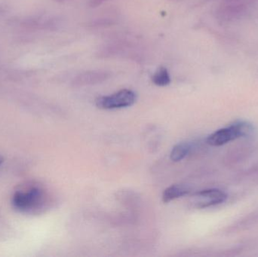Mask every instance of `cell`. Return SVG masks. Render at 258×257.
Returning <instances> with one entry per match:
<instances>
[{
    "label": "cell",
    "instance_id": "obj_1",
    "mask_svg": "<svg viewBox=\"0 0 258 257\" xmlns=\"http://www.w3.org/2000/svg\"><path fill=\"white\" fill-rule=\"evenodd\" d=\"M45 193L40 186L29 184L21 186L12 195V205L18 212L34 214L45 204Z\"/></svg>",
    "mask_w": 258,
    "mask_h": 257
},
{
    "label": "cell",
    "instance_id": "obj_2",
    "mask_svg": "<svg viewBox=\"0 0 258 257\" xmlns=\"http://www.w3.org/2000/svg\"><path fill=\"white\" fill-rule=\"evenodd\" d=\"M252 131V125L248 122H235L233 125L218 130L209 135L207 139V143L211 146H222L239 137L249 135Z\"/></svg>",
    "mask_w": 258,
    "mask_h": 257
},
{
    "label": "cell",
    "instance_id": "obj_3",
    "mask_svg": "<svg viewBox=\"0 0 258 257\" xmlns=\"http://www.w3.org/2000/svg\"><path fill=\"white\" fill-rule=\"evenodd\" d=\"M136 100L137 95L133 91L122 89L112 95L97 98L95 104L102 110H114L131 107Z\"/></svg>",
    "mask_w": 258,
    "mask_h": 257
},
{
    "label": "cell",
    "instance_id": "obj_4",
    "mask_svg": "<svg viewBox=\"0 0 258 257\" xmlns=\"http://www.w3.org/2000/svg\"><path fill=\"white\" fill-rule=\"evenodd\" d=\"M227 198V194L220 190H203L190 196L189 204L194 208L203 209L223 203Z\"/></svg>",
    "mask_w": 258,
    "mask_h": 257
},
{
    "label": "cell",
    "instance_id": "obj_5",
    "mask_svg": "<svg viewBox=\"0 0 258 257\" xmlns=\"http://www.w3.org/2000/svg\"><path fill=\"white\" fill-rule=\"evenodd\" d=\"M110 77V72L102 69L86 71L78 75L74 79V83L79 86L98 84L106 81Z\"/></svg>",
    "mask_w": 258,
    "mask_h": 257
},
{
    "label": "cell",
    "instance_id": "obj_6",
    "mask_svg": "<svg viewBox=\"0 0 258 257\" xmlns=\"http://www.w3.org/2000/svg\"><path fill=\"white\" fill-rule=\"evenodd\" d=\"M189 193V189L183 185H172L164 190L162 193V202L168 203L174 199L186 196Z\"/></svg>",
    "mask_w": 258,
    "mask_h": 257
},
{
    "label": "cell",
    "instance_id": "obj_7",
    "mask_svg": "<svg viewBox=\"0 0 258 257\" xmlns=\"http://www.w3.org/2000/svg\"><path fill=\"white\" fill-rule=\"evenodd\" d=\"M152 81L156 85L164 87L171 83V77L168 69L164 66H161L153 74Z\"/></svg>",
    "mask_w": 258,
    "mask_h": 257
},
{
    "label": "cell",
    "instance_id": "obj_8",
    "mask_svg": "<svg viewBox=\"0 0 258 257\" xmlns=\"http://www.w3.org/2000/svg\"><path fill=\"white\" fill-rule=\"evenodd\" d=\"M190 147L187 143H180L175 145L171 152V159L174 162L181 161L189 153Z\"/></svg>",
    "mask_w": 258,
    "mask_h": 257
},
{
    "label": "cell",
    "instance_id": "obj_9",
    "mask_svg": "<svg viewBox=\"0 0 258 257\" xmlns=\"http://www.w3.org/2000/svg\"><path fill=\"white\" fill-rule=\"evenodd\" d=\"M109 0H91L90 6L92 8L98 7V6H101L103 3Z\"/></svg>",
    "mask_w": 258,
    "mask_h": 257
},
{
    "label": "cell",
    "instance_id": "obj_10",
    "mask_svg": "<svg viewBox=\"0 0 258 257\" xmlns=\"http://www.w3.org/2000/svg\"><path fill=\"white\" fill-rule=\"evenodd\" d=\"M3 161H4V160H3V157L0 155V166L2 165V164H3Z\"/></svg>",
    "mask_w": 258,
    "mask_h": 257
}]
</instances>
